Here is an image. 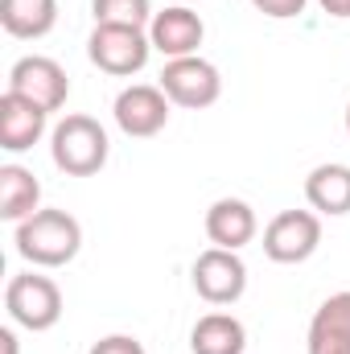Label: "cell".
Segmentation results:
<instances>
[{"mask_svg": "<svg viewBox=\"0 0 350 354\" xmlns=\"http://www.w3.org/2000/svg\"><path fill=\"white\" fill-rule=\"evenodd\" d=\"M17 256L33 268H62L71 264L83 248V227L66 210H37L25 223H17Z\"/></svg>", "mask_w": 350, "mask_h": 354, "instance_id": "cell-1", "label": "cell"}, {"mask_svg": "<svg viewBox=\"0 0 350 354\" xmlns=\"http://www.w3.org/2000/svg\"><path fill=\"white\" fill-rule=\"evenodd\" d=\"M111 140L99 120L91 115H66L50 132V157L66 177H95L107 165Z\"/></svg>", "mask_w": 350, "mask_h": 354, "instance_id": "cell-2", "label": "cell"}, {"mask_svg": "<svg viewBox=\"0 0 350 354\" xmlns=\"http://www.w3.org/2000/svg\"><path fill=\"white\" fill-rule=\"evenodd\" d=\"M149 54H153V41H149V29L140 25H95L87 37V58L103 75H116V79L140 75L149 66Z\"/></svg>", "mask_w": 350, "mask_h": 354, "instance_id": "cell-3", "label": "cell"}, {"mask_svg": "<svg viewBox=\"0 0 350 354\" xmlns=\"http://www.w3.org/2000/svg\"><path fill=\"white\" fill-rule=\"evenodd\" d=\"M4 309H8V317H12L21 330L46 334V330H54L58 317H62V288H58L50 276L21 272V276H12L8 288H4Z\"/></svg>", "mask_w": 350, "mask_h": 354, "instance_id": "cell-4", "label": "cell"}, {"mask_svg": "<svg viewBox=\"0 0 350 354\" xmlns=\"http://www.w3.org/2000/svg\"><path fill=\"white\" fill-rule=\"evenodd\" d=\"M317 248H322L317 210H280L264 227V256L272 264H305Z\"/></svg>", "mask_w": 350, "mask_h": 354, "instance_id": "cell-5", "label": "cell"}, {"mask_svg": "<svg viewBox=\"0 0 350 354\" xmlns=\"http://www.w3.org/2000/svg\"><path fill=\"white\" fill-rule=\"evenodd\" d=\"M157 87L169 95V103L185 107V111H202L210 103H219L223 95V79H219V66L190 54V58H169L165 71H161V83Z\"/></svg>", "mask_w": 350, "mask_h": 354, "instance_id": "cell-6", "label": "cell"}, {"mask_svg": "<svg viewBox=\"0 0 350 354\" xmlns=\"http://www.w3.org/2000/svg\"><path fill=\"white\" fill-rule=\"evenodd\" d=\"M190 280L206 305H235L248 292V264L239 260V252L206 248L190 268Z\"/></svg>", "mask_w": 350, "mask_h": 354, "instance_id": "cell-7", "label": "cell"}, {"mask_svg": "<svg viewBox=\"0 0 350 354\" xmlns=\"http://www.w3.org/2000/svg\"><path fill=\"white\" fill-rule=\"evenodd\" d=\"M111 115H116L124 136L149 140L169 124V95L161 87H153V83H132V87H124L116 95Z\"/></svg>", "mask_w": 350, "mask_h": 354, "instance_id": "cell-8", "label": "cell"}, {"mask_svg": "<svg viewBox=\"0 0 350 354\" xmlns=\"http://www.w3.org/2000/svg\"><path fill=\"white\" fill-rule=\"evenodd\" d=\"M8 91L21 95V99H29V103H37L42 111H58V107L66 103V95H71V79H66V71H62L54 58L29 54V58L12 62V71H8Z\"/></svg>", "mask_w": 350, "mask_h": 354, "instance_id": "cell-9", "label": "cell"}, {"mask_svg": "<svg viewBox=\"0 0 350 354\" xmlns=\"http://www.w3.org/2000/svg\"><path fill=\"white\" fill-rule=\"evenodd\" d=\"M202 37H206V25H202V17L190 4H169V8L153 12V21H149V41L165 58H190V54H198Z\"/></svg>", "mask_w": 350, "mask_h": 354, "instance_id": "cell-10", "label": "cell"}, {"mask_svg": "<svg viewBox=\"0 0 350 354\" xmlns=\"http://www.w3.org/2000/svg\"><path fill=\"white\" fill-rule=\"evenodd\" d=\"M46 120L50 111H42L37 103L4 91L0 95V149L4 153H25L46 136Z\"/></svg>", "mask_w": 350, "mask_h": 354, "instance_id": "cell-11", "label": "cell"}, {"mask_svg": "<svg viewBox=\"0 0 350 354\" xmlns=\"http://www.w3.org/2000/svg\"><path fill=\"white\" fill-rule=\"evenodd\" d=\"M260 223H256V210L243 202V198H219L210 202L206 210V239L210 248H227V252H239L256 239Z\"/></svg>", "mask_w": 350, "mask_h": 354, "instance_id": "cell-12", "label": "cell"}, {"mask_svg": "<svg viewBox=\"0 0 350 354\" xmlns=\"http://www.w3.org/2000/svg\"><path fill=\"white\" fill-rule=\"evenodd\" d=\"M305 354H350V292H334L317 305L305 334Z\"/></svg>", "mask_w": 350, "mask_h": 354, "instance_id": "cell-13", "label": "cell"}, {"mask_svg": "<svg viewBox=\"0 0 350 354\" xmlns=\"http://www.w3.org/2000/svg\"><path fill=\"white\" fill-rule=\"evenodd\" d=\"M305 202L317 214H350V165L326 161L305 177Z\"/></svg>", "mask_w": 350, "mask_h": 354, "instance_id": "cell-14", "label": "cell"}, {"mask_svg": "<svg viewBox=\"0 0 350 354\" xmlns=\"http://www.w3.org/2000/svg\"><path fill=\"white\" fill-rule=\"evenodd\" d=\"M190 351L194 354H243L248 351V330L231 313H206L190 330Z\"/></svg>", "mask_w": 350, "mask_h": 354, "instance_id": "cell-15", "label": "cell"}, {"mask_svg": "<svg viewBox=\"0 0 350 354\" xmlns=\"http://www.w3.org/2000/svg\"><path fill=\"white\" fill-rule=\"evenodd\" d=\"M0 25L8 37L37 41L58 25V0H0Z\"/></svg>", "mask_w": 350, "mask_h": 354, "instance_id": "cell-16", "label": "cell"}, {"mask_svg": "<svg viewBox=\"0 0 350 354\" xmlns=\"http://www.w3.org/2000/svg\"><path fill=\"white\" fill-rule=\"evenodd\" d=\"M42 210V181L25 165H0V218L25 223Z\"/></svg>", "mask_w": 350, "mask_h": 354, "instance_id": "cell-17", "label": "cell"}, {"mask_svg": "<svg viewBox=\"0 0 350 354\" xmlns=\"http://www.w3.org/2000/svg\"><path fill=\"white\" fill-rule=\"evenodd\" d=\"M95 25H140L149 29L153 21V4L149 0H91Z\"/></svg>", "mask_w": 350, "mask_h": 354, "instance_id": "cell-18", "label": "cell"}, {"mask_svg": "<svg viewBox=\"0 0 350 354\" xmlns=\"http://www.w3.org/2000/svg\"><path fill=\"white\" fill-rule=\"evenodd\" d=\"M87 354H149L132 334H107V338H99Z\"/></svg>", "mask_w": 350, "mask_h": 354, "instance_id": "cell-19", "label": "cell"}, {"mask_svg": "<svg viewBox=\"0 0 350 354\" xmlns=\"http://www.w3.org/2000/svg\"><path fill=\"white\" fill-rule=\"evenodd\" d=\"M256 12L272 17V21H288V17H301L305 12V0H252Z\"/></svg>", "mask_w": 350, "mask_h": 354, "instance_id": "cell-20", "label": "cell"}, {"mask_svg": "<svg viewBox=\"0 0 350 354\" xmlns=\"http://www.w3.org/2000/svg\"><path fill=\"white\" fill-rule=\"evenodd\" d=\"M330 17H350V0H317Z\"/></svg>", "mask_w": 350, "mask_h": 354, "instance_id": "cell-21", "label": "cell"}, {"mask_svg": "<svg viewBox=\"0 0 350 354\" xmlns=\"http://www.w3.org/2000/svg\"><path fill=\"white\" fill-rule=\"evenodd\" d=\"M0 351L17 354V334H12V330H0Z\"/></svg>", "mask_w": 350, "mask_h": 354, "instance_id": "cell-22", "label": "cell"}, {"mask_svg": "<svg viewBox=\"0 0 350 354\" xmlns=\"http://www.w3.org/2000/svg\"><path fill=\"white\" fill-rule=\"evenodd\" d=\"M347 132H350V103H347Z\"/></svg>", "mask_w": 350, "mask_h": 354, "instance_id": "cell-23", "label": "cell"}]
</instances>
